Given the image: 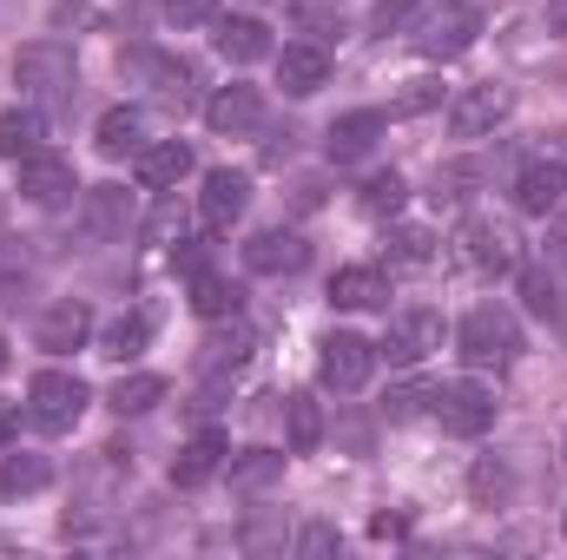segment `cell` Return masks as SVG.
<instances>
[{
	"label": "cell",
	"mask_w": 567,
	"mask_h": 560,
	"mask_svg": "<svg viewBox=\"0 0 567 560\" xmlns=\"http://www.w3.org/2000/svg\"><path fill=\"white\" fill-rule=\"evenodd\" d=\"M13 80H20L27 100L73 106V93H80V60H73V46H60V40H27V46L13 53Z\"/></svg>",
	"instance_id": "obj_1"
},
{
	"label": "cell",
	"mask_w": 567,
	"mask_h": 560,
	"mask_svg": "<svg viewBox=\"0 0 567 560\" xmlns=\"http://www.w3.org/2000/svg\"><path fill=\"white\" fill-rule=\"evenodd\" d=\"M455 350H462L468 370H508L522 356V323L502 303H475L462 317V330H455Z\"/></svg>",
	"instance_id": "obj_2"
},
{
	"label": "cell",
	"mask_w": 567,
	"mask_h": 560,
	"mask_svg": "<svg viewBox=\"0 0 567 560\" xmlns=\"http://www.w3.org/2000/svg\"><path fill=\"white\" fill-rule=\"evenodd\" d=\"M475 33H482V13L468 7V0H442V7H429L423 20H416V53L435 60V66H449V60H462L468 46H475Z\"/></svg>",
	"instance_id": "obj_3"
},
{
	"label": "cell",
	"mask_w": 567,
	"mask_h": 560,
	"mask_svg": "<svg viewBox=\"0 0 567 560\" xmlns=\"http://www.w3.org/2000/svg\"><path fill=\"white\" fill-rule=\"evenodd\" d=\"M455 258L468 271H482V278H508V271H522V238L502 218H468L455 231Z\"/></svg>",
	"instance_id": "obj_4"
},
{
	"label": "cell",
	"mask_w": 567,
	"mask_h": 560,
	"mask_svg": "<svg viewBox=\"0 0 567 560\" xmlns=\"http://www.w3.org/2000/svg\"><path fill=\"white\" fill-rule=\"evenodd\" d=\"M86 403H93V390H86L73 370H40V376L27 383V416L40 422L47 435H66L73 422L86 416Z\"/></svg>",
	"instance_id": "obj_5"
},
{
	"label": "cell",
	"mask_w": 567,
	"mask_h": 560,
	"mask_svg": "<svg viewBox=\"0 0 567 560\" xmlns=\"http://www.w3.org/2000/svg\"><path fill=\"white\" fill-rule=\"evenodd\" d=\"M317 376H323V390L357 396V390L377 376V343L357 336V330H330V336L317 343Z\"/></svg>",
	"instance_id": "obj_6"
},
{
	"label": "cell",
	"mask_w": 567,
	"mask_h": 560,
	"mask_svg": "<svg viewBox=\"0 0 567 560\" xmlns=\"http://www.w3.org/2000/svg\"><path fill=\"white\" fill-rule=\"evenodd\" d=\"M508 113H515V86L482 80V86H468V93L449 106V133H455V139H488Z\"/></svg>",
	"instance_id": "obj_7"
},
{
	"label": "cell",
	"mask_w": 567,
	"mask_h": 560,
	"mask_svg": "<svg viewBox=\"0 0 567 560\" xmlns=\"http://www.w3.org/2000/svg\"><path fill=\"white\" fill-rule=\"evenodd\" d=\"M429 409H435V422H442L449 435H488V428H495V396H488L482 383H442V390L429 396Z\"/></svg>",
	"instance_id": "obj_8"
},
{
	"label": "cell",
	"mask_w": 567,
	"mask_h": 560,
	"mask_svg": "<svg viewBox=\"0 0 567 560\" xmlns=\"http://www.w3.org/2000/svg\"><path fill=\"white\" fill-rule=\"evenodd\" d=\"M245 205H251V178L245 172H205V191H198V225L212 231V238H225L238 218H245Z\"/></svg>",
	"instance_id": "obj_9"
},
{
	"label": "cell",
	"mask_w": 567,
	"mask_h": 560,
	"mask_svg": "<svg viewBox=\"0 0 567 560\" xmlns=\"http://www.w3.org/2000/svg\"><path fill=\"white\" fill-rule=\"evenodd\" d=\"M73 191H80L73 158H60V152H47V145H33V152L20 158V198H27V205H60V198H73Z\"/></svg>",
	"instance_id": "obj_10"
},
{
	"label": "cell",
	"mask_w": 567,
	"mask_h": 560,
	"mask_svg": "<svg viewBox=\"0 0 567 560\" xmlns=\"http://www.w3.org/2000/svg\"><path fill=\"white\" fill-rule=\"evenodd\" d=\"M429 350H442V317H435V310H403V317L390 323V336L377 343V356H390V363H403V370H416Z\"/></svg>",
	"instance_id": "obj_11"
},
{
	"label": "cell",
	"mask_w": 567,
	"mask_h": 560,
	"mask_svg": "<svg viewBox=\"0 0 567 560\" xmlns=\"http://www.w3.org/2000/svg\"><path fill=\"white\" fill-rule=\"evenodd\" d=\"M515 205H522L528 218L561 211V205H567V165H561V158H528V165L515 172Z\"/></svg>",
	"instance_id": "obj_12"
},
{
	"label": "cell",
	"mask_w": 567,
	"mask_h": 560,
	"mask_svg": "<svg viewBox=\"0 0 567 560\" xmlns=\"http://www.w3.org/2000/svg\"><path fill=\"white\" fill-rule=\"evenodd\" d=\"M383 133H390V113L363 106V113H343V120H330V133H323V152H330V165H350V158H370Z\"/></svg>",
	"instance_id": "obj_13"
},
{
	"label": "cell",
	"mask_w": 567,
	"mask_h": 560,
	"mask_svg": "<svg viewBox=\"0 0 567 560\" xmlns=\"http://www.w3.org/2000/svg\"><path fill=\"white\" fill-rule=\"evenodd\" d=\"M80 225H86V238H126L133 225H140V211H133V191L126 185H93L86 191V205H80Z\"/></svg>",
	"instance_id": "obj_14"
},
{
	"label": "cell",
	"mask_w": 567,
	"mask_h": 560,
	"mask_svg": "<svg viewBox=\"0 0 567 560\" xmlns=\"http://www.w3.org/2000/svg\"><path fill=\"white\" fill-rule=\"evenodd\" d=\"M225 462H231V442H225L218 428H198V435L172 455V488H205L212 475H225Z\"/></svg>",
	"instance_id": "obj_15"
},
{
	"label": "cell",
	"mask_w": 567,
	"mask_h": 560,
	"mask_svg": "<svg viewBox=\"0 0 567 560\" xmlns=\"http://www.w3.org/2000/svg\"><path fill=\"white\" fill-rule=\"evenodd\" d=\"M245 265H251L258 278H297V271L310 265V245L278 225V231H258V238L245 245Z\"/></svg>",
	"instance_id": "obj_16"
},
{
	"label": "cell",
	"mask_w": 567,
	"mask_h": 560,
	"mask_svg": "<svg viewBox=\"0 0 567 560\" xmlns=\"http://www.w3.org/2000/svg\"><path fill=\"white\" fill-rule=\"evenodd\" d=\"M278 86L290 100H310L317 86H330V53H323L317 40H290L278 53Z\"/></svg>",
	"instance_id": "obj_17"
},
{
	"label": "cell",
	"mask_w": 567,
	"mask_h": 560,
	"mask_svg": "<svg viewBox=\"0 0 567 560\" xmlns=\"http://www.w3.org/2000/svg\"><path fill=\"white\" fill-rule=\"evenodd\" d=\"M258 120H265V93H258V86H218V93L205 100V126L225 133V139L251 133Z\"/></svg>",
	"instance_id": "obj_18"
},
{
	"label": "cell",
	"mask_w": 567,
	"mask_h": 560,
	"mask_svg": "<svg viewBox=\"0 0 567 560\" xmlns=\"http://www.w3.org/2000/svg\"><path fill=\"white\" fill-rule=\"evenodd\" d=\"M86 336H93V310H86L80 297H66V303H53V310L40 317V330H33V343H40L47 356H66V350H86Z\"/></svg>",
	"instance_id": "obj_19"
},
{
	"label": "cell",
	"mask_w": 567,
	"mask_h": 560,
	"mask_svg": "<svg viewBox=\"0 0 567 560\" xmlns=\"http://www.w3.org/2000/svg\"><path fill=\"white\" fill-rule=\"evenodd\" d=\"M192 145L185 139H158V145H145L140 158H133V172H140V185L145 191H178L185 178H192Z\"/></svg>",
	"instance_id": "obj_20"
},
{
	"label": "cell",
	"mask_w": 567,
	"mask_h": 560,
	"mask_svg": "<svg viewBox=\"0 0 567 560\" xmlns=\"http://www.w3.org/2000/svg\"><path fill=\"white\" fill-rule=\"evenodd\" d=\"M251 350H258V330H251L245 317H218V330L205 336L198 363H205V376H231V370H238Z\"/></svg>",
	"instance_id": "obj_21"
},
{
	"label": "cell",
	"mask_w": 567,
	"mask_h": 560,
	"mask_svg": "<svg viewBox=\"0 0 567 560\" xmlns=\"http://www.w3.org/2000/svg\"><path fill=\"white\" fill-rule=\"evenodd\" d=\"M330 303L337 310H390V271L377 265H343L330 278Z\"/></svg>",
	"instance_id": "obj_22"
},
{
	"label": "cell",
	"mask_w": 567,
	"mask_h": 560,
	"mask_svg": "<svg viewBox=\"0 0 567 560\" xmlns=\"http://www.w3.org/2000/svg\"><path fill=\"white\" fill-rule=\"evenodd\" d=\"M218 53L231 60V66H251V60H271V27L265 20H251V13H218Z\"/></svg>",
	"instance_id": "obj_23"
},
{
	"label": "cell",
	"mask_w": 567,
	"mask_h": 560,
	"mask_svg": "<svg viewBox=\"0 0 567 560\" xmlns=\"http://www.w3.org/2000/svg\"><path fill=\"white\" fill-rule=\"evenodd\" d=\"M120 66H140V73H152L158 100H172V106H192V86H198L192 60H172V53H120Z\"/></svg>",
	"instance_id": "obj_24"
},
{
	"label": "cell",
	"mask_w": 567,
	"mask_h": 560,
	"mask_svg": "<svg viewBox=\"0 0 567 560\" xmlns=\"http://www.w3.org/2000/svg\"><path fill=\"white\" fill-rule=\"evenodd\" d=\"M145 145H152V120H145L140 106H113L100 120V152L106 158H140Z\"/></svg>",
	"instance_id": "obj_25"
},
{
	"label": "cell",
	"mask_w": 567,
	"mask_h": 560,
	"mask_svg": "<svg viewBox=\"0 0 567 560\" xmlns=\"http://www.w3.org/2000/svg\"><path fill=\"white\" fill-rule=\"evenodd\" d=\"M33 251H27V238L13 245V238H0V310H27L33 303Z\"/></svg>",
	"instance_id": "obj_26"
},
{
	"label": "cell",
	"mask_w": 567,
	"mask_h": 560,
	"mask_svg": "<svg viewBox=\"0 0 567 560\" xmlns=\"http://www.w3.org/2000/svg\"><path fill=\"white\" fill-rule=\"evenodd\" d=\"M145 343H152V310H120L100 330V356L106 363H133V356H145Z\"/></svg>",
	"instance_id": "obj_27"
},
{
	"label": "cell",
	"mask_w": 567,
	"mask_h": 560,
	"mask_svg": "<svg viewBox=\"0 0 567 560\" xmlns=\"http://www.w3.org/2000/svg\"><path fill=\"white\" fill-rule=\"evenodd\" d=\"M53 481V468H47V455H13V448H0V501H20V495H40Z\"/></svg>",
	"instance_id": "obj_28"
},
{
	"label": "cell",
	"mask_w": 567,
	"mask_h": 560,
	"mask_svg": "<svg viewBox=\"0 0 567 560\" xmlns=\"http://www.w3.org/2000/svg\"><path fill=\"white\" fill-rule=\"evenodd\" d=\"M383 265H390V271H429V265H435V231H423V225H396L390 245H383Z\"/></svg>",
	"instance_id": "obj_29"
},
{
	"label": "cell",
	"mask_w": 567,
	"mask_h": 560,
	"mask_svg": "<svg viewBox=\"0 0 567 560\" xmlns=\"http://www.w3.org/2000/svg\"><path fill=\"white\" fill-rule=\"evenodd\" d=\"M192 310L212 317V323H218V317H238V310H245V290L231 278H218V271H192Z\"/></svg>",
	"instance_id": "obj_30"
},
{
	"label": "cell",
	"mask_w": 567,
	"mask_h": 560,
	"mask_svg": "<svg viewBox=\"0 0 567 560\" xmlns=\"http://www.w3.org/2000/svg\"><path fill=\"white\" fill-rule=\"evenodd\" d=\"M225 468H231V488H238V495H258V488H271L284 475V455L278 448H238Z\"/></svg>",
	"instance_id": "obj_31"
},
{
	"label": "cell",
	"mask_w": 567,
	"mask_h": 560,
	"mask_svg": "<svg viewBox=\"0 0 567 560\" xmlns=\"http://www.w3.org/2000/svg\"><path fill=\"white\" fill-rule=\"evenodd\" d=\"M284 435H290V455H310L323 442V403L317 396H284Z\"/></svg>",
	"instance_id": "obj_32"
},
{
	"label": "cell",
	"mask_w": 567,
	"mask_h": 560,
	"mask_svg": "<svg viewBox=\"0 0 567 560\" xmlns=\"http://www.w3.org/2000/svg\"><path fill=\"white\" fill-rule=\"evenodd\" d=\"M468 495H475L482 508H508V495H515V468H508L502 455H482V462L468 468Z\"/></svg>",
	"instance_id": "obj_33"
},
{
	"label": "cell",
	"mask_w": 567,
	"mask_h": 560,
	"mask_svg": "<svg viewBox=\"0 0 567 560\" xmlns=\"http://www.w3.org/2000/svg\"><path fill=\"white\" fill-rule=\"evenodd\" d=\"M40 133H47V120L33 106H7L0 113V158H27L40 145Z\"/></svg>",
	"instance_id": "obj_34"
},
{
	"label": "cell",
	"mask_w": 567,
	"mask_h": 560,
	"mask_svg": "<svg viewBox=\"0 0 567 560\" xmlns=\"http://www.w3.org/2000/svg\"><path fill=\"white\" fill-rule=\"evenodd\" d=\"M106 403H113V416H145L165 403V376H120Z\"/></svg>",
	"instance_id": "obj_35"
},
{
	"label": "cell",
	"mask_w": 567,
	"mask_h": 560,
	"mask_svg": "<svg viewBox=\"0 0 567 560\" xmlns=\"http://www.w3.org/2000/svg\"><path fill=\"white\" fill-rule=\"evenodd\" d=\"M403 198H410V185H403L396 172H377V178L363 185V211H370V218H396Z\"/></svg>",
	"instance_id": "obj_36"
},
{
	"label": "cell",
	"mask_w": 567,
	"mask_h": 560,
	"mask_svg": "<svg viewBox=\"0 0 567 560\" xmlns=\"http://www.w3.org/2000/svg\"><path fill=\"white\" fill-rule=\"evenodd\" d=\"M140 231H145V245H178L185 238V211H178L172 191H158V205H152V218H145Z\"/></svg>",
	"instance_id": "obj_37"
},
{
	"label": "cell",
	"mask_w": 567,
	"mask_h": 560,
	"mask_svg": "<svg viewBox=\"0 0 567 560\" xmlns=\"http://www.w3.org/2000/svg\"><path fill=\"white\" fill-rule=\"evenodd\" d=\"M435 106H442V80H410V86L390 100V120H423Z\"/></svg>",
	"instance_id": "obj_38"
},
{
	"label": "cell",
	"mask_w": 567,
	"mask_h": 560,
	"mask_svg": "<svg viewBox=\"0 0 567 560\" xmlns=\"http://www.w3.org/2000/svg\"><path fill=\"white\" fill-rule=\"evenodd\" d=\"M522 303H528L535 317H555V310H561V290H555V271H542V265H535V271H522Z\"/></svg>",
	"instance_id": "obj_39"
},
{
	"label": "cell",
	"mask_w": 567,
	"mask_h": 560,
	"mask_svg": "<svg viewBox=\"0 0 567 560\" xmlns=\"http://www.w3.org/2000/svg\"><path fill=\"white\" fill-rule=\"evenodd\" d=\"M429 396H435L429 383H396V390L383 396V416H390V422H410V416H423V409H429Z\"/></svg>",
	"instance_id": "obj_40"
},
{
	"label": "cell",
	"mask_w": 567,
	"mask_h": 560,
	"mask_svg": "<svg viewBox=\"0 0 567 560\" xmlns=\"http://www.w3.org/2000/svg\"><path fill=\"white\" fill-rule=\"evenodd\" d=\"M475 178H482L475 165H449V172H435V191H429V198H435V205H462Z\"/></svg>",
	"instance_id": "obj_41"
},
{
	"label": "cell",
	"mask_w": 567,
	"mask_h": 560,
	"mask_svg": "<svg viewBox=\"0 0 567 560\" xmlns=\"http://www.w3.org/2000/svg\"><path fill=\"white\" fill-rule=\"evenodd\" d=\"M165 20L172 27H212L218 20V0H165Z\"/></svg>",
	"instance_id": "obj_42"
},
{
	"label": "cell",
	"mask_w": 567,
	"mask_h": 560,
	"mask_svg": "<svg viewBox=\"0 0 567 560\" xmlns=\"http://www.w3.org/2000/svg\"><path fill=\"white\" fill-rule=\"evenodd\" d=\"M337 548H343V535H337V528H323V521H310V528L297 535V554H303V560H323V554H337Z\"/></svg>",
	"instance_id": "obj_43"
},
{
	"label": "cell",
	"mask_w": 567,
	"mask_h": 560,
	"mask_svg": "<svg viewBox=\"0 0 567 560\" xmlns=\"http://www.w3.org/2000/svg\"><path fill=\"white\" fill-rule=\"evenodd\" d=\"M416 7H423V0H377V7H370V27H377V33H396Z\"/></svg>",
	"instance_id": "obj_44"
},
{
	"label": "cell",
	"mask_w": 567,
	"mask_h": 560,
	"mask_svg": "<svg viewBox=\"0 0 567 560\" xmlns=\"http://www.w3.org/2000/svg\"><path fill=\"white\" fill-rule=\"evenodd\" d=\"M403 528H410L403 515H377V521H370V535H377V541H403Z\"/></svg>",
	"instance_id": "obj_45"
},
{
	"label": "cell",
	"mask_w": 567,
	"mask_h": 560,
	"mask_svg": "<svg viewBox=\"0 0 567 560\" xmlns=\"http://www.w3.org/2000/svg\"><path fill=\"white\" fill-rule=\"evenodd\" d=\"M13 428H20V403H0V448L13 442Z\"/></svg>",
	"instance_id": "obj_46"
},
{
	"label": "cell",
	"mask_w": 567,
	"mask_h": 560,
	"mask_svg": "<svg viewBox=\"0 0 567 560\" xmlns=\"http://www.w3.org/2000/svg\"><path fill=\"white\" fill-rule=\"evenodd\" d=\"M548 251H555V265H567V218L555 225V238H548Z\"/></svg>",
	"instance_id": "obj_47"
},
{
	"label": "cell",
	"mask_w": 567,
	"mask_h": 560,
	"mask_svg": "<svg viewBox=\"0 0 567 560\" xmlns=\"http://www.w3.org/2000/svg\"><path fill=\"white\" fill-rule=\"evenodd\" d=\"M7 363H13V350H7V336H0V376H7Z\"/></svg>",
	"instance_id": "obj_48"
},
{
	"label": "cell",
	"mask_w": 567,
	"mask_h": 560,
	"mask_svg": "<svg viewBox=\"0 0 567 560\" xmlns=\"http://www.w3.org/2000/svg\"><path fill=\"white\" fill-rule=\"evenodd\" d=\"M555 323H561V343H567V303H561V310H555Z\"/></svg>",
	"instance_id": "obj_49"
},
{
	"label": "cell",
	"mask_w": 567,
	"mask_h": 560,
	"mask_svg": "<svg viewBox=\"0 0 567 560\" xmlns=\"http://www.w3.org/2000/svg\"><path fill=\"white\" fill-rule=\"evenodd\" d=\"M0 231H7V205H0Z\"/></svg>",
	"instance_id": "obj_50"
},
{
	"label": "cell",
	"mask_w": 567,
	"mask_h": 560,
	"mask_svg": "<svg viewBox=\"0 0 567 560\" xmlns=\"http://www.w3.org/2000/svg\"><path fill=\"white\" fill-rule=\"evenodd\" d=\"M561 462H567V435H561Z\"/></svg>",
	"instance_id": "obj_51"
},
{
	"label": "cell",
	"mask_w": 567,
	"mask_h": 560,
	"mask_svg": "<svg viewBox=\"0 0 567 560\" xmlns=\"http://www.w3.org/2000/svg\"><path fill=\"white\" fill-rule=\"evenodd\" d=\"M561 528H567V515H561Z\"/></svg>",
	"instance_id": "obj_52"
}]
</instances>
